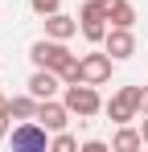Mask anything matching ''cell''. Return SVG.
Segmentation results:
<instances>
[{
    "mask_svg": "<svg viewBox=\"0 0 148 152\" xmlns=\"http://www.w3.org/2000/svg\"><path fill=\"white\" fill-rule=\"evenodd\" d=\"M62 103L70 107V115H78V119H91V115L103 111V99H99V91L91 82H70V86H62Z\"/></svg>",
    "mask_w": 148,
    "mask_h": 152,
    "instance_id": "1",
    "label": "cell"
},
{
    "mask_svg": "<svg viewBox=\"0 0 148 152\" xmlns=\"http://www.w3.org/2000/svg\"><path fill=\"white\" fill-rule=\"evenodd\" d=\"M8 140H12L17 152H49V140H53V136H49L45 124H37V119H21V124L12 127Z\"/></svg>",
    "mask_w": 148,
    "mask_h": 152,
    "instance_id": "2",
    "label": "cell"
},
{
    "mask_svg": "<svg viewBox=\"0 0 148 152\" xmlns=\"http://www.w3.org/2000/svg\"><path fill=\"white\" fill-rule=\"evenodd\" d=\"M136 91L140 86H123L119 95H111V103H103V111H107V119L119 127V124H132L136 115H140V107H136Z\"/></svg>",
    "mask_w": 148,
    "mask_h": 152,
    "instance_id": "3",
    "label": "cell"
},
{
    "mask_svg": "<svg viewBox=\"0 0 148 152\" xmlns=\"http://www.w3.org/2000/svg\"><path fill=\"white\" fill-rule=\"evenodd\" d=\"M111 53H86V58H78V74H82V82H91V86H103L107 78H111Z\"/></svg>",
    "mask_w": 148,
    "mask_h": 152,
    "instance_id": "4",
    "label": "cell"
},
{
    "mask_svg": "<svg viewBox=\"0 0 148 152\" xmlns=\"http://www.w3.org/2000/svg\"><path fill=\"white\" fill-rule=\"evenodd\" d=\"M103 50L111 53L115 62L132 58V53H136V33H132L127 25H111V29H107V37H103Z\"/></svg>",
    "mask_w": 148,
    "mask_h": 152,
    "instance_id": "5",
    "label": "cell"
},
{
    "mask_svg": "<svg viewBox=\"0 0 148 152\" xmlns=\"http://www.w3.org/2000/svg\"><path fill=\"white\" fill-rule=\"evenodd\" d=\"M62 86H66V82H62V74H58V70H49V66H37V70H33V78H29V91H33L37 99H53Z\"/></svg>",
    "mask_w": 148,
    "mask_h": 152,
    "instance_id": "6",
    "label": "cell"
},
{
    "mask_svg": "<svg viewBox=\"0 0 148 152\" xmlns=\"http://www.w3.org/2000/svg\"><path fill=\"white\" fill-rule=\"evenodd\" d=\"M37 124H45L49 132H66V124H70V107L58 99H41V107H37Z\"/></svg>",
    "mask_w": 148,
    "mask_h": 152,
    "instance_id": "7",
    "label": "cell"
},
{
    "mask_svg": "<svg viewBox=\"0 0 148 152\" xmlns=\"http://www.w3.org/2000/svg\"><path fill=\"white\" fill-rule=\"evenodd\" d=\"M74 33H78V21H74V17H66V12H49V17H45V37L70 41Z\"/></svg>",
    "mask_w": 148,
    "mask_h": 152,
    "instance_id": "8",
    "label": "cell"
},
{
    "mask_svg": "<svg viewBox=\"0 0 148 152\" xmlns=\"http://www.w3.org/2000/svg\"><path fill=\"white\" fill-rule=\"evenodd\" d=\"M103 8H107V21L111 25H136V8H132V0H103Z\"/></svg>",
    "mask_w": 148,
    "mask_h": 152,
    "instance_id": "9",
    "label": "cell"
},
{
    "mask_svg": "<svg viewBox=\"0 0 148 152\" xmlns=\"http://www.w3.org/2000/svg\"><path fill=\"white\" fill-rule=\"evenodd\" d=\"M111 148H115V152H136V148H144V136H140L136 127L119 124V132L111 136Z\"/></svg>",
    "mask_w": 148,
    "mask_h": 152,
    "instance_id": "10",
    "label": "cell"
},
{
    "mask_svg": "<svg viewBox=\"0 0 148 152\" xmlns=\"http://www.w3.org/2000/svg\"><path fill=\"white\" fill-rule=\"evenodd\" d=\"M37 107H41V99L29 91V95H17L12 99V119H37Z\"/></svg>",
    "mask_w": 148,
    "mask_h": 152,
    "instance_id": "11",
    "label": "cell"
},
{
    "mask_svg": "<svg viewBox=\"0 0 148 152\" xmlns=\"http://www.w3.org/2000/svg\"><path fill=\"white\" fill-rule=\"evenodd\" d=\"M107 29H111V21H107V17H91V21H82V37H86L91 45H99V41L107 37Z\"/></svg>",
    "mask_w": 148,
    "mask_h": 152,
    "instance_id": "12",
    "label": "cell"
},
{
    "mask_svg": "<svg viewBox=\"0 0 148 152\" xmlns=\"http://www.w3.org/2000/svg\"><path fill=\"white\" fill-rule=\"evenodd\" d=\"M49 148H53V152H74V148H78V140H74L70 132H53V140H49Z\"/></svg>",
    "mask_w": 148,
    "mask_h": 152,
    "instance_id": "13",
    "label": "cell"
},
{
    "mask_svg": "<svg viewBox=\"0 0 148 152\" xmlns=\"http://www.w3.org/2000/svg\"><path fill=\"white\" fill-rule=\"evenodd\" d=\"M29 8H33L37 17H49V12H58V8H62V0H29Z\"/></svg>",
    "mask_w": 148,
    "mask_h": 152,
    "instance_id": "14",
    "label": "cell"
},
{
    "mask_svg": "<svg viewBox=\"0 0 148 152\" xmlns=\"http://www.w3.org/2000/svg\"><path fill=\"white\" fill-rule=\"evenodd\" d=\"M8 119H12V103H8V107H0V140L8 136Z\"/></svg>",
    "mask_w": 148,
    "mask_h": 152,
    "instance_id": "15",
    "label": "cell"
},
{
    "mask_svg": "<svg viewBox=\"0 0 148 152\" xmlns=\"http://www.w3.org/2000/svg\"><path fill=\"white\" fill-rule=\"evenodd\" d=\"M136 107H140V115H148V86L136 91Z\"/></svg>",
    "mask_w": 148,
    "mask_h": 152,
    "instance_id": "16",
    "label": "cell"
},
{
    "mask_svg": "<svg viewBox=\"0 0 148 152\" xmlns=\"http://www.w3.org/2000/svg\"><path fill=\"white\" fill-rule=\"evenodd\" d=\"M82 152H107V144H103V140H86V144H82Z\"/></svg>",
    "mask_w": 148,
    "mask_h": 152,
    "instance_id": "17",
    "label": "cell"
},
{
    "mask_svg": "<svg viewBox=\"0 0 148 152\" xmlns=\"http://www.w3.org/2000/svg\"><path fill=\"white\" fill-rule=\"evenodd\" d=\"M140 136H144V148H148V115H144V124H140Z\"/></svg>",
    "mask_w": 148,
    "mask_h": 152,
    "instance_id": "18",
    "label": "cell"
}]
</instances>
